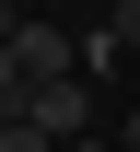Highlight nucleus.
Masks as SVG:
<instances>
[{"label": "nucleus", "mask_w": 140, "mask_h": 152, "mask_svg": "<svg viewBox=\"0 0 140 152\" xmlns=\"http://www.w3.org/2000/svg\"><path fill=\"white\" fill-rule=\"evenodd\" d=\"M23 129L35 140H94V82H35L23 94Z\"/></svg>", "instance_id": "1"}, {"label": "nucleus", "mask_w": 140, "mask_h": 152, "mask_svg": "<svg viewBox=\"0 0 140 152\" xmlns=\"http://www.w3.org/2000/svg\"><path fill=\"white\" fill-rule=\"evenodd\" d=\"M12 58H23V82H82V47H70L47 12H23V23H12Z\"/></svg>", "instance_id": "2"}, {"label": "nucleus", "mask_w": 140, "mask_h": 152, "mask_svg": "<svg viewBox=\"0 0 140 152\" xmlns=\"http://www.w3.org/2000/svg\"><path fill=\"white\" fill-rule=\"evenodd\" d=\"M23 94H35V82H23V58H12V35H0V117H23Z\"/></svg>", "instance_id": "3"}, {"label": "nucleus", "mask_w": 140, "mask_h": 152, "mask_svg": "<svg viewBox=\"0 0 140 152\" xmlns=\"http://www.w3.org/2000/svg\"><path fill=\"white\" fill-rule=\"evenodd\" d=\"M105 35H117V47H140V0H105Z\"/></svg>", "instance_id": "4"}, {"label": "nucleus", "mask_w": 140, "mask_h": 152, "mask_svg": "<svg viewBox=\"0 0 140 152\" xmlns=\"http://www.w3.org/2000/svg\"><path fill=\"white\" fill-rule=\"evenodd\" d=\"M117 152H140V105H128V117H117Z\"/></svg>", "instance_id": "5"}, {"label": "nucleus", "mask_w": 140, "mask_h": 152, "mask_svg": "<svg viewBox=\"0 0 140 152\" xmlns=\"http://www.w3.org/2000/svg\"><path fill=\"white\" fill-rule=\"evenodd\" d=\"M12 23H23V0H0V35H12Z\"/></svg>", "instance_id": "6"}, {"label": "nucleus", "mask_w": 140, "mask_h": 152, "mask_svg": "<svg viewBox=\"0 0 140 152\" xmlns=\"http://www.w3.org/2000/svg\"><path fill=\"white\" fill-rule=\"evenodd\" d=\"M70 152H117V140H70Z\"/></svg>", "instance_id": "7"}, {"label": "nucleus", "mask_w": 140, "mask_h": 152, "mask_svg": "<svg viewBox=\"0 0 140 152\" xmlns=\"http://www.w3.org/2000/svg\"><path fill=\"white\" fill-rule=\"evenodd\" d=\"M0 129H12V117H0Z\"/></svg>", "instance_id": "8"}]
</instances>
